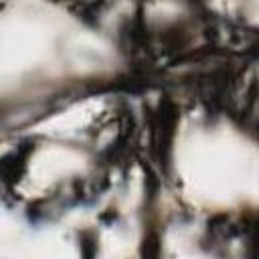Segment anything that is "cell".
<instances>
[{
    "label": "cell",
    "instance_id": "obj_1",
    "mask_svg": "<svg viewBox=\"0 0 259 259\" xmlns=\"http://www.w3.org/2000/svg\"><path fill=\"white\" fill-rule=\"evenodd\" d=\"M140 257L142 259H160L162 257V241H160V233L156 229H148V233L144 235V241L140 247Z\"/></svg>",
    "mask_w": 259,
    "mask_h": 259
},
{
    "label": "cell",
    "instance_id": "obj_2",
    "mask_svg": "<svg viewBox=\"0 0 259 259\" xmlns=\"http://www.w3.org/2000/svg\"><path fill=\"white\" fill-rule=\"evenodd\" d=\"M79 251L81 259H95L97 257V235L93 231L79 233Z\"/></svg>",
    "mask_w": 259,
    "mask_h": 259
}]
</instances>
